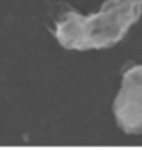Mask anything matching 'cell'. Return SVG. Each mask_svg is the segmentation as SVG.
I'll list each match as a JSON object with an SVG mask.
<instances>
[{
  "label": "cell",
  "mask_w": 142,
  "mask_h": 150,
  "mask_svg": "<svg viewBox=\"0 0 142 150\" xmlns=\"http://www.w3.org/2000/svg\"><path fill=\"white\" fill-rule=\"evenodd\" d=\"M141 14L142 0H107L90 16L69 9L55 22V37L66 49H103L121 42Z\"/></svg>",
  "instance_id": "obj_1"
},
{
  "label": "cell",
  "mask_w": 142,
  "mask_h": 150,
  "mask_svg": "<svg viewBox=\"0 0 142 150\" xmlns=\"http://www.w3.org/2000/svg\"><path fill=\"white\" fill-rule=\"evenodd\" d=\"M113 112L124 132L142 133V64L133 66L124 74Z\"/></svg>",
  "instance_id": "obj_2"
}]
</instances>
